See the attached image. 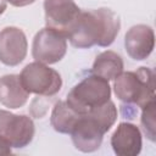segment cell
<instances>
[{
  "mask_svg": "<svg viewBox=\"0 0 156 156\" xmlns=\"http://www.w3.org/2000/svg\"><path fill=\"white\" fill-rule=\"evenodd\" d=\"M119 20L110 9H98L80 12L67 38L76 48L93 45L108 46L119 32Z\"/></svg>",
  "mask_w": 156,
  "mask_h": 156,
  "instance_id": "obj_1",
  "label": "cell"
},
{
  "mask_svg": "<svg viewBox=\"0 0 156 156\" xmlns=\"http://www.w3.org/2000/svg\"><path fill=\"white\" fill-rule=\"evenodd\" d=\"M113 89L116 96L124 102L144 107L155 99V76L147 67H140L135 72H122L115 78Z\"/></svg>",
  "mask_w": 156,
  "mask_h": 156,
  "instance_id": "obj_2",
  "label": "cell"
},
{
  "mask_svg": "<svg viewBox=\"0 0 156 156\" xmlns=\"http://www.w3.org/2000/svg\"><path fill=\"white\" fill-rule=\"evenodd\" d=\"M111 98L108 80L93 74L84 78L67 95L66 102L79 115H85L91 108L107 102Z\"/></svg>",
  "mask_w": 156,
  "mask_h": 156,
  "instance_id": "obj_3",
  "label": "cell"
},
{
  "mask_svg": "<svg viewBox=\"0 0 156 156\" xmlns=\"http://www.w3.org/2000/svg\"><path fill=\"white\" fill-rule=\"evenodd\" d=\"M20 79L29 94L51 96L58 93L62 87V79L58 72L38 61L27 65L22 69Z\"/></svg>",
  "mask_w": 156,
  "mask_h": 156,
  "instance_id": "obj_4",
  "label": "cell"
},
{
  "mask_svg": "<svg viewBox=\"0 0 156 156\" xmlns=\"http://www.w3.org/2000/svg\"><path fill=\"white\" fill-rule=\"evenodd\" d=\"M66 50L67 37L52 28L45 27L34 37L32 54L38 62L45 65L56 63L65 56Z\"/></svg>",
  "mask_w": 156,
  "mask_h": 156,
  "instance_id": "obj_5",
  "label": "cell"
},
{
  "mask_svg": "<svg viewBox=\"0 0 156 156\" xmlns=\"http://www.w3.org/2000/svg\"><path fill=\"white\" fill-rule=\"evenodd\" d=\"M0 135L7 139L12 147H24L33 140L34 123L28 116L0 110Z\"/></svg>",
  "mask_w": 156,
  "mask_h": 156,
  "instance_id": "obj_6",
  "label": "cell"
},
{
  "mask_svg": "<svg viewBox=\"0 0 156 156\" xmlns=\"http://www.w3.org/2000/svg\"><path fill=\"white\" fill-rule=\"evenodd\" d=\"M44 11L46 27L66 37L82 12L73 0H44Z\"/></svg>",
  "mask_w": 156,
  "mask_h": 156,
  "instance_id": "obj_7",
  "label": "cell"
},
{
  "mask_svg": "<svg viewBox=\"0 0 156 156\" xmlns=\"http://www.w3.org/2000/svg\"><path fill=\"white\" fill-rule=\"evenodd\" d=\"M106 132L89 115H82L77 119L71 130V136L74 146L83 152H93L101 145Z\"/></svg>",
  "mask_w": 156,
  "mask_h": 156,
  "instance_id": "obj_8",
  "label": "cell"
},
{
  "mask_svg": "<svg viewBox=\"0 0 156 156\" xmlns=\"http://www.w3.org/2000/svg\"><path fill=\"white\" fill-rule=\"evenodd\" d=\"M27 38L22 29L6 27L0 32V61L7 66L20 65L27 55Z\"/></svg>",
  "mask_w": 156,
  "mask_h": 156,
  "instance_id": "obj_9",
  "label": "cell"
},
{
  "mask_svg": "<svg viewBox=\"0 0 156 156\" xmlns=\"http://www.w3.org/2000/svg\"><path fill=\"white\" fill-rule=\"evenodd\" d=\"M154 45V30L146 24H136L132 27L124 38V46L128 55L136 61L145 60L152 52Z\"/></svg>",
  "mask_w": 156,
  "mask_h": 156,
  "instance_id": "obj_10",
  "label": "cell"
},
{
  "mask_svg": "<svg viewBox=\"0 0 156 156\" xmlns=\"http://www.w3.org/2000/svg\"><path fill=\"white\" fill-rule=\"evenodd\" d=\"M111 146L118 156H136L141 150L139 128L133 123H119L111 136Z\"/></svg>",
  "mask_w": 156,
  "mask_h": 156,
  "instance_id": "obj_11",
  "label": "cell"
},
{
  "mask_svg": "<svg viewBox=\"0 0 156 156\" xmlns=\"http://www.w3.org/2000/svg\"><path fill=\"white\" fill-rule=\"evenodd\" d=\"M28 98L29 93L22 85L20 76L6 74L0 78V104L10 108H20Z\"/></svg>",
  "mask_w": 156,
  "mask_h": 156,
  "instance_id": "obj_12",
  "label": "cell"
},
{
  "mask_svg": "<svg viewBox=\"0 0 156 156\" xmlns=\"http://www.w3.org/2000/svg\"><path fill=\"white\" fill-rule=\"evenodd\" d=\"M123 72V60L115 51L107 50L99 54L93 63V73L111 80L118 77Z\"/></svg>",
  "mask_w": 156,
  "mask_h": 156,
  "instance_id": "obj_13",
  "label": "cell"
},
{
  "mask_svg": "<svg viewBox=\"0 0 156 156\" xmlns=\"http://www.w3.org/2000/svg\"><path fill=\"white\" fill-rule=\"evenodd\" d=\"M79 116L82 115L77 113L66 101H58L52 110L50 122L56 132L69 134Z\"/></svg>",
  "mask_w": 156,
  "mask_h": 156,
  "instance_id": "obj_14",
  "label": "cell"
},
{
  "mask_svg": "<svg viewBox=\"0 0 156 156\" xmlns=\"http://www.w3.org/2000/svg\"><path fill=\"white\" fill-rule=\"evenodd\" d=\"M85 115H89L90 117H93L101 126V128L105 132H107L117 119V108L115 104L111 100H108L107 102L91 108Z\"/></svg>",
  "mask_w": 156,
  "mask_h": 156,
  "instance_id": "obj_15",
  "label": "cell"
},
{
  "mask_svg": "<svg viewBox=\"0 0 156 156\" xmlns=\"http://www.w3.org/2000/svg\"><path fill=\"white\" fill-rule=\"evenodd\" d=\"M141 126L146 136L151 141H155V99L143 107Z\"/></svg>",
  "mask_w": 156,
  "mask_h": 156,
  "instance_id": "obj_16",
  "label": "cell"
},
{
  "mask_svg": "<svg viewBox=\"0 0 156 156\" xmlns=\"http://www.w3.org/2000/svg\"><path fill=\"white\" fill-rule=\"evenodd\" d=\"M12 145L7 139L0 135V155H10L12 152Z\"/></svg>",
  "mask_w": 156,
  "mask_h": 156,
  "instance_id": "obj_17",
  "label": "cell"
},
{
  "mask_svg": "<svg viewBox=\"0 0 156 156\" xmlns=\"http://www.w3.org/2000/svg\"><path fill=\"white\" fill-rule=\"evenodd\" d=\"M11 5L13 6H17V7H22V6H27V5H30L33 4L35 0H7Z\"/></svg>",
  "mask_w": 156,
  "mask_h": 156,
  "instance_id": "obj_18",
  "label": "cell"
},
{
  "mask_svg": "<svg viewBox=\"0 0 156 156\" xmlns=\"http://www.w3.org/2000/svg\"><path fill=\"white\" fill-rule=\"evenodd\" d=\"M6 2L7 0H0V15L4 13V11L6 10Z\"/></svg>",
  "mask_w": 156,
  "mask_h": 156,
  "instance_id": "obj_19",
  "label": "cell"
}]
</instances>
